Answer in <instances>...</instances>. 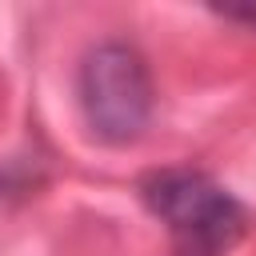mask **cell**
I'll return each instance as SVG.
<instances>
[{"label": "cell", "mask_w": 256, "mask_h": 256, "mask_svg": "<svg viewBox=\"0 0 256 256\" xmlns=\"http://www.w3.org/2000/svg\"><path fill=\"white\" fill-rule=\"evenodd\" d=\"M144 208L164 224L172 256H228L244 236L240 200L196 168H156L140 180Z\"/></svg>", "instance_id": "cell-1"}, {"label": "cell", "mask_w": 256, "mask_h": 256, "mask_svg": "<svg viewBox=\"0 0 256 256\" xmlns=\"http://www.w3.org/2000/svg\"><path fill=\"white\" fill-rule=\"evenodd\" d=\"M80 112L104 144L136 140L152 120V76L144 56L124 40L96 44L76 76Z\"/></svg>", "instance_id": "cell-2"}, {"label": "cell", "mask_w": 256, "mask_h": 256, "mask_svg": "<svg viewBox=\"0 0 256 256\" xmlns=\"http://www.w3.org/2000/svg\"><path fill=\"white\" fill-rule=\"evenodd\" d=\"M0 104H4V84H0Z\"/></svg>", "instance_id": "cell-3"}]
</instances>
